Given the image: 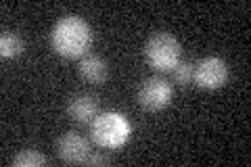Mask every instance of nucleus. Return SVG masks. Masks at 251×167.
<instances>
[{"label":"nucleus","mask_w":251,"mask_h":167,"mask_svg":"<svg viewBox=\"0 0 251 167\" xmlns=\"http://www.w3.org/2000/svg\"><path fill=\"white\" fill-rule=\"evenodd\" d=\"M67 113L77 123H92V119L99 115V98L88 92L75 94L67 102Z\"/></svg>","instance_id":"7"},{"label":"nucleus","mask_w":251,"mask_h":167,"mask_svg":"<svg viewBox=\"0 0 251 167\" xmlns=\"http://www.w3.org/2000/svg\"><path fill=\"white\" fill-rule=\"evenodd\" d=\"M130 121L122 113H100L92 119V142L103 148H120L130 138Z\"/></svg>","instance_id":"2"},{"label":"nucleus","mask_w":251,"mask_h":167,"mask_svg":"<svg viewBox=\"0 0 251 167\" xmlns=\"http://www.w3.org/2000/svg\"><path fill=\"white\" fill-rule=\"evenodd\" d=\"M80 73L86 82H92V84H100L105 82L107 75H109V67H107V61L99 54H84L80 59Z\"/></svg>","instance_id":"8"},{"label":"nucleus","mask_w":251,"mask_h":167,"mask_svg":"<svg viewBox=\"0 0 251 167\" xmlns=\"http://www.w3.org/2000/svg\"><path fill=\"white\" fill-rule=\"evenodd\" d=\"M54 148H57V157L65 163H86L92 153L88 140L82 138L80 134H75V132L63 134L57 140Z\"/></svg>","instance_id":"6"},{"label":"nucleus","mask_w":251,"mask_h":167,"mask_svg":"<svg viewBox=\"0 0 251 167\" xmlns=\"http://www.w3.org/2000/svg\"><path fill=\"white\" fill-rule=\"evenodd\" d=\"M23 48H25V42H23V38L17 31H2V36H0V54L4 59L19 57Z\"/></svg>","instance_id":"9"},{"label":"nucleus","mask_w":251,"mask_h":167,"mask_svg":"<svg viewBox=\"0 0 251 167\" xmlns=\"http://www.w3.org/2000/svg\"><path fill=\"white\" fill-rule=\"evenodd\" d=\"M145 57L155 71H172L182 61V46L168 31H155L147 40Z\"/></svg>","instance_id":"3"},{"label":"nucleus","mask_w":251,"mask_h":167,"mask_svg":"<svg viewBox=\"0 0 251 167\" xmlns=\"http://www.w3.org/2000/svg\"><path fill=\"white\" fill-rule=\"evenodd\" d=\"M172 84L159 75L147 77L138 88V105L147 111H161L172 102Z\"/></svg>","instance_id":"4"},{"label":"nucleus","mask_w":251,"mask_h":167,"mask_svg":"<svg viewBox=\"0 0 251 167\" xmlns=\"http://www.w3.org/2000/svg\"><path fill=\"white\" fill-rule=\"evenodd\" d=\"M44 163H46V157L38 148H23L13 159L15 167H40Z\"/></svg>","instance_id":"10"},{"label":"nucleus","mask_w":251,"mask_h":167,"mask_svg":"<svg viewBox=\"0 0 251 167\" xmlns=\"http://www.w3.org/2000/svg\"><path fill=\"white\" fill-rule=\"evenodd\" d=\"M109 163H111V157L100 153H90L88 161H86V165H109Z\"/></svg>","instance_id":"12"},{"label":"nucleus","mask_w":251,"mask_h":167,"mask_svg":"<svg viewBox=\"0 0 251 167\" xmlns=\"http://www.w3.org/2000/svg\"><path fill=\"white\" fill-rule=\"evenodd\" d=\"M228 79V65L220 57H205L195 65L193 82L203 90H218Z\"/></svg>","instance_id":"5"},{"label":"nucleus","mask_w":251,"mask_h":167,"mask_svg":"<svg viewBox=\"0 0 251 167\" xmlns=\"http://www.w3.org/2000/svg\"><path fill=\"white\" fill-rule=\"evenodd\" d=\"M172 75H174V82L180 88H188L193 84V75H195V65L188 61H180L178 65L172 69Z\"/></svg>","instance_id":"11"},{"label":"nucleus","mask_w":251,"mask_h":167,"mask_svg":"<svg viewBox=\"0 0 251 167\" xmlns=\"http://www.w3.org/2000/svg\"><path fill=\"white\" fill-rule=\"evenodd\" d=\"M50 44L57 54L67 59L88 54L92 44V27L77 15H67L54 23L50 31Z\"/></svg>","instance_id":"1"}]
</instances>
